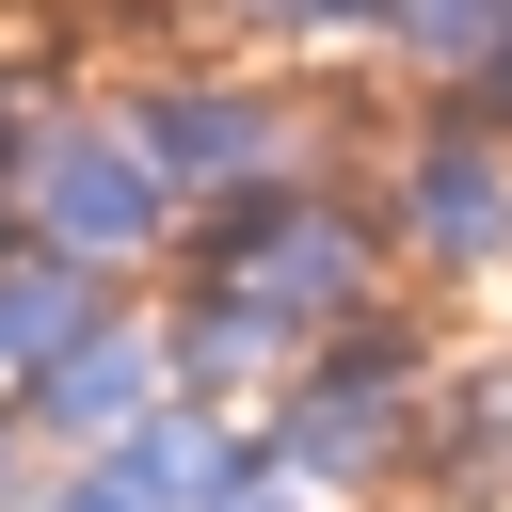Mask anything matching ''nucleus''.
<instances>
[{
    "label": "nucleus",
    "mask_w": 512,
    "mask_h": 512,
    "mask_svg": "<svg viewBox=\"0 0 512 512\" xmlns=\"http://www.w3.org/2000/svg\"><path fill=\"white\" fill-rule=\"evenodd\" d=\"M432 384H448L432 304H384V320H352V336H320V352L288 368V400L256 416V448H272L288 480H320L336 512H384V496H416Z\"/></svg>",
    "instance_id": "nucleus-1"
},
{
    "label": "nucleus",
    "mask_w": 512,
    "mask_h": 512,
    "mask_svg": "<svg viewBox=\"0 0 512 512\" xmlns=\"http://www.w3.org/2000/svg\"><path fill=\"white\" fill-rule=\"evenodd\" d=\"M0 192H16V240L80 256V272H112V288H160V272L192 256V192L144 160V128H128L112 96H32Z\"/></svg>",
    "instance_id": "nucleus-2"
},
{
    "label": "nucleus",
    "mask_w": 512,
    "mask_h": 512,
    "mask_svg": "<svg viewBox=\"0 0 512 512\" xmlns=\"http://www.w3.org/2000/svg\"><path fill=\"white\" fill-rule=\"evenodd\" d=\"M368 208H384L400 304H512V128H496L480 96H432V112L384 144Z\"/></svg>",
    "instance_id": "nucleus-3"
},
{
    "label": "nucleus",
    "mask_w": 512,
    "mask_h": 512,
    "mask_svg": "<svg viewBox=\"0 0 512 512\" xmlns=\"http://www.w3.org/2000/svg\"><path fill=\"white\" fill-rule=\"evenodd\" d=\"M176 272H224V288H240V304H272V320H288L304 352L400 304V256H384V208H368V176H304V192L208 208Z\"/></svg>",
    "instance_id": "nucleus-4"
},
{
    "label": "nucleus",
    "mask_w": 512,
    "mask_h": 512,
    "mask_svg": "<svg viewBox=\"0 0 512 512\" xmlns=\"http://www.w3.org/2000/svg\"><path fill=\"white\" fill-rule=\"evenodd\" d=\"M112 112H128V128H144V160L192 192V224H208V208H256V192L336 176V160H320V112H304L288 80H256V64H144V80H112Z\"/></svg>",
    "instance_id": "nucleus-5"
},
{
    "label": "nucleus",
    "mask_w": 512,
    "mask_h": 512,
    "mask_svg": "<svg viewBox=\"0 0 512 512\" xmlns=\"http://www.w3.org/2000/svg\"><path fill=\"white\" fill-rule=\"evenodd\" d=\"M160 400H176V368H160V304L128 288V304H112L64 368H32L0 416H16V448H32V464H96V448H112V432H144Z\"/></svg>",
    "instance_id": "nucleus-6"
},
{
    "label": "nucleus",
    "mask_w": 512,
    "mask_h": 512,
    "mask_svg": "<svg viewBox=\"0 0 512 512\" xmlns=\"http://www.w3.org/2000/svg\"><path fill=\"white\" fill-rule=\"evenodd\" d=\"M144 304H160V368H176V400H208V416H272V400H288L304 336H288L272 304H240L224 272H160Z\"/></svg>",
    "instance_id": "nucleus-7"
},
{
    "label": "nucleus",
    "mask_w": 512,
    "mask_h": 512,
    "mask_svg": "<svg viewBox=\"0 0 512 512\" xmlns=\"http://www.w3.org/2000/svg\"><path fill=\"white\" fill-rule=\"evenodd\" d=\"M112 304H128L112 272H80V256H48V240H0V400H16L32 368H64Z\"/></svg>",
    "instance_id": "nucleus-8"
},
{
    "label": "nucleus",
    "mask_w": 512,
    "mask_h": 512,
    "mask_svg": "<svg viewBox=\"0 0 512 512\" xmlns=\"http://www.w3.org/2000/svg\"><path fill=\"white\" fill-rule=\"evenodd\" d=\"M240 432H256V416H208V400H160V416H144V432H112L96 464H112V480H128L144 512H208V480L240 464Z\"/></svg>",
    "instance_id": "nucleus-9"
},
{
    "label": "nucleus",
    "mask_w": 512,
    "mask_h": 512,
    "mask_svg": "<svg viewBox=\"0 0 512 512\" xmlns=\"http://www.w3.org/2000/svg\"><path fill=\"white\" fill-rule=\"evenodd\" d=\"M496 48H512V0H400V32H384V64H416L432 96H464Z\"/></svg>",
    "instance_id": "nucleus-10"
},
{
    "label": "nucleus",
    "mask_w": 512,
    "mask_h": 512,
    "mask_svg": "<svg viewBox=\"0 0 512 512\" xmlns=\"http://www.w3.org/2000/svg\"><path fill=\"white\" fill-rule=\"evenodd\" d=\"M208 512H336V496H320V480H288V464H272L256 432H240V464L208 480Z\"/></svg>",
    "instance_id": "nucleus-11"
},
{
    "label": "nucleus",
    "mask_w": 512,
    "mask_h": 512,
    "mask_svg": "<svg viewBox=\"0 0 512 512\" xmlns=\"http://www.w3.org/2000/svg\"><path fill=\"white\" fill-rule=\"evenodd\" d=\"M32 480H48V464H32V448H16V416H0V512H32Z\"/></svg>",
    "instance_id": "nucleus-12"
},
{
    "label": "nucleus",
    "mask_w": 512,
    "mask_h": 512,
    "mask_svg": "<svg viewBox=\"0 0 512 512\" xmlns=\"http://www.w3.org/2000/svg\"><path fill=\"white\" fill-rule=\"evenodd\" d=\"M16 128H32V80H16V64H0V160H16Z\"/></svg>",
    "instance_id": "nucleus-13"
},
{
    "label": "nucleus",
    "mask_w": 512,
    "mask_h": 512,
    "mask_svg": "<svg viewBox=\"0 0 512 512\" xmlns=\"http://www.w3.org/2000/svg\"><path fill=\"white\" fill-rule=\"evenodd\" d=\"M384 512H432V496H384Z\"/></svg>",
    "instance_id": "nucleus-14"
}]
</instances>
